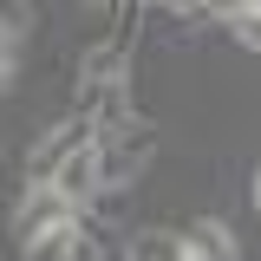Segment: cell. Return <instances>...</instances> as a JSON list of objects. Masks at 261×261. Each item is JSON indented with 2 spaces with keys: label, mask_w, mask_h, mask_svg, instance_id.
<instances>
[{
  "label": "cell",
  "mask_w": 261,
  "mask_h": 261,
  "mask_svg": "<svg viewBox=\"0 0 261 261\" xmlns=\"http://www.w3.org/2000/svg\"><path fill=\"white\" fill-rule=\"evenodd\" d=\"M228 27H235V39H242L248 53H261V20L255 13H228Z\"/></svg>",
  "instance_id": "9c48e42d"
},
{
  "label": "cell",
  "mask_w": 261,
  "mask_h": 261,
  "mask_svg": "<svg viewBox=\"0 0 261 261\" xmlns=\"http://www.w3.org/2000/svg\"><path fill=\"white\" fill-rule=\"evenodd\" d=\"M118 65H124V46H98L92 59L79 65V92H85V98H92V92H105V85L118 79Z\"/></svg>",
  "instance_id": "8992f818"
},
{
  "label": "cell",
  "mask_w": 261,
  "mask_h": 261,
  "mask_svg": "<svg viewBox=\"0 0 261 261\" xmlns=\"http://www.w3.org/2000/svg\"><path fill=\"white\" fill-rule=\"evenodd\" d=\"M85 144H92V118H65V124H53L27 150V183H53V170H59L72 150H85Z\"/></svg>",
  "instance_id": "6da1fadb"
},
{
  "label": "cell",
  "mask_w": 261,
  "mask_h": 261,
  "mask_svg": "<svg viewBox=\"0 0 261 261\" xmlns=\"http://www.w3.org/2000/svg\"><path fill=\"white\" fill-rule=\"evenodd\" d=\"M130 261H176V235H130Z\"/></svg>",
  "instance_id": "52a82bcc"
},
{
  "label": "cell",
  "mask_w": 261,
  "mask_h": 261,
  "mask_svg": "<svg viewBox=\"0 0 261 261\" xmlns=\"http://www.w3.org/2000/svg\"><path fill=\"white\" fill-rule=\"evenodd\" d=\"M248 190H255V216H261V170H255V183H248Z\"/></svg>",
  "instance_id": "8fae6325"
},
{
  "label": "cell",
  "mask_w": 261,
  "mask_h": 261,
  "mask_svg": "<svg viewBox=\"0 0 261 261\" xmlns=\"http://www.w3.org/2000/svg\"><path fill=\"white\" fill-rule=\"evenodd\" d=\"M85 7H98V13H105V7H111V0H85Z\"/></svg>",
  "instance_id": "7c38bea8"
},
{
  "label": "cell",
  "mask_w": 261,
  "mask_h": 261,
  "mask_svg": "<svg viewBox=\"0 0 261 261\" xmlns=\"http://www.w3.org/2000/svg\"><path fill=\"white\" fill-rule=\"evenodd\" d=\"M72 216V202H65L59 183H27V196H20V209H13V228H20V242L27 235H39V228H53Z\"/></svg>",
  "instance_id": "7a4b0ae2"
},
{
  "label": "cell",
  "mask_w": 261,
  "mask_h": 261,
  "mask_svg": "<svg viewBox=\"0 0 261 261\" xmlns=\"http://www.w3.org/2000/svg\"><path fill=\"white\" fill-rule=\"evenodd\" d=\"M53 183L65 190L72 209H79V202H92V196H98V150H92V144H85V150H72V157L53 170Z\"/></svg>",
  "instance_id": "5b68a950"
},
{
  "label": "cell",
  "mask_w": 261,
  "mask_h": 261,
  "mask_svg": "<svg viewBox=\"0 0 261 261\" xmlns=\"http://www.w3.org/2000/svg\"><path fill=\"white\" fill-rule=\"evenodd\" d=\"M13 72H20V39H7V33H0V98L13 92Z\"/></svg>",
  "instance_id": "ba28073f"
},
{
  "label": "cell",
  "mask_w": 261,
  "mask_h": 261,
  "mask_svg": "<svg viewBox=\"0 0 261 261\" xmlns=\"http://www.w3.org/2000/svg\"><path fill=\"white\" fill-rule=\"evenodd\" d=\"M235 255H242V248H235V235H228L216 216H202L190 235H176V261H235Z\"/></svg>",
  "instance_id": "277c9868"
},
{
  "label": "cell",
  "mask_w": 261,
  "mask_h": 261,
  "mask_svg": "<svg viewBox=\"0 0 261 261\" xmlns=\"http://www.w3.org/2000/svg\"><path fill=\"white\" fill-rule=\"evenodd\" d=\"M79 242H85V228H79V216H65V222L27 235L20 242V261H79Z\"/></svg>",
  "instance_id": "3957f363"
},
{
  "label": "cell",
  "mask_w": 261,
  "mask_h": 261,
  "mask_svg": "<svg viewBox=\"0 0 261 261\" xmlns=\"http://www.w3.org/2000/svg\"><path fill=\"white\" fill-rule=\"evenodd\" d=\"M235 13H255V20H261V0H235Z\"/></svg>",
  "instance_id": "30bf717a"
}]
</instances>
